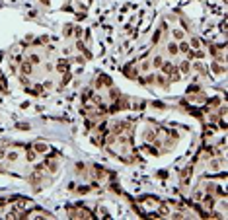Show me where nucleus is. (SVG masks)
<instances>
[{"label":"nucleus","instance_id":"39448f33","mask_svg":"<svg viewBox=\"0 0 228 220\" xmlns=\"http://www.w3.org/2000/svg\"><path fill=\"white\" fill-rule=\"evenodd\" d=\"M166 51H168V55L170 57H175V55H178V53H179V49H178V43H168V47H166Z\"/></svg>","mask_w":228,"mask_h":220},{"label":"nucleus","instance_id":"6e6552de","mask_svg":"<svg viewBox=\"0 0 228 220\" xmlns=\"http://www.w3.org/2000/svg\"><path fill=\"white\" fill-rule=\"evenodd\" d=\"M162 63H164V59H162V57H154V59L150 60V64H152L154 68H160V66H162Z\"/></svg>","mask_w":228,"mask_h":220},{"label":"nucleus","instance_id":"7ed1b4c3","mask_svg":"<svg viewBox=\"0 0 228 220\" xmlns=\"http://www.w3.org/2000/svg\"><path fill=\"white\" fill-rule=\"evenodd\" d=\"M33 150L37 152V154H45V152H49V144H45V142H35L33 144Z\"/></svg>","mask_w":228,"mask_h":220},{"label":"nucleus","instance_id":"0eeeda50","mask_svg":"<svg viewBox=\"0 0 228 220\" xmlns=\"http://www.w3.org/2000/svg\"><path fill=\"white\" fill-rule=\"evenodd\" d=\"M172 35H174V39H175V41H181L183 37H185V31H183V29H174Z\"/></svg>","mask_w":228,"mask_h":220},{"label":"nucleus","instance_id":"20e7f679","mask_svg":"<svg viewBox=\"0 0 228 220\" xmlns=\"http://www.w3.org/2000/svg\"><path fill=\"white\" fill-rule=\"evenodd\" d=\"M189 70H191V60H181L179 63V72L185 76V74H189Z\"/></svg>","mask_w":228,"mask_h":220},{"label":"nucleus","instance_id":"423d86ee","mask_svg":"<svg viewBox=\"0 0 228 220\" xmlns=\"http://www.w3.org/2000/svg\"><path fill=\"white\" fill-rule=\"evenodd\" d=\"M25 59H28V60H29V63H31V64H33V66H35V64H39V63H41V57H39V55H37V53H29V55H28V57H25Z\"/></svg>","mask_w":228,"mask_h":220},{"label":"nucleus","instance_id":"1a4fd4ad","mask_svg":"<svg viewBox=\"0 0 228 220\" xmlns=\"http://www.w3.org/2000/svg\"><path fill=\"white\" fill-rule=\"evenodd\" d=\"M150 66H152V64H150V60H142L138 68H140V72H148V70H150Z\"/></svg>","mask_w":228,"mask_h":220},{"label":"nucleus","instance_id":"f03ea898","mask_svg":"<svg viewBox=\"0 0 228 220\" xmlns=\"http://www.w3.org/2000/svg\"><path fill=\"white\" fill-rule=\"evenodd\" d=\"M210 70L215 72V76H224V72H226V63H222V60H218V59H213Z\"/></svg>","mask_w":228,"mask_h":220},{"label":"nucleus","instance_id":"f257e3e1","mask_svg":"<svg viewBox=\"0 0 228 220\" xmlns=\"http://www.w3.org/2000/svg\"><path fill=\"white\" fill-rule=\"evenodd\" d=\"M68 216L70 218H76V220H82V218H94V212L90 208H86L82 205H76V207H68Z\"/></svg>","mask_w":228,"mask_h":220}]
</instances>
